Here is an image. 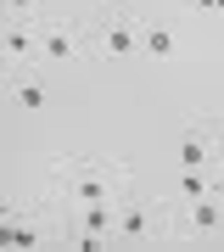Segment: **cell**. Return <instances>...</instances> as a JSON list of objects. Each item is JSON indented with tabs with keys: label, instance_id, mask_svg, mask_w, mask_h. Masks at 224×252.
<instances>
[{
	"label": "cell",
	"instance_id": "cell-12",
	"mask_svg": "<svg viewBox=\"0 0 224 252\" xmlns=\"http://www.w3.org/2000/svg\"><path fill=\"white\" fill-rule=\"evenodd\" d=\"M185 11H219V0H179Z\"/></svg>",
	"mask_w": 224,
	"mask_h": 252
},
{
	"label": "cell",
	"instance_id": "cell-11",
	"mask_svg": "<svg viewBox=\"0 0 224 252\" xmlns=\"http://www.w3.org/2000/svg\"><path fill=\"white\" fill-rule=\"evenodd\" d=\"M11 101H17L23 112H39L45 101H51V84H45V79H34V73H28V79H17V84H11Z\"/></svg>",
	"mask_w": 224,
	"mask_h": 252
},
{
	"label": "cell",
	"instance_id": "cell-8",
	"mask_svg": "<svg viewBox=\"0 0 224 252\" xmlns=\"http://www.w3.org/2000/svg\"><path fill=\"white\" fill-rule=\"evenodd\" d=\"M6 56H11V62H34V56H39V28L11 23L6 28Z\"/></svg>",
	"mask_w": 224,
	"mask_h": 252
},
{
	"label": "cell",
	"instance_id": "cell-9",
	"mask_svg": "<svg viewBox=\"0 0 224 252\" xmlns=\"http://www.w3.org/2000/svg\"><path fill=\"white\" fill-rule=\"evenodd\" d=\"M0 241H6L11 252H17V247H39V224H34L28 213H17V207H11V213H6V230H0Z\"/></svg>",
	"mask_w": 224,
	"mask_h": 252
},
{
	"label": "cell",
	"instance_id": "cell-4",
	"mask_svg": "<svg viewBox=\"0 0 224 252\" xmlns=\"http://www.w3.org/2000/svg\"><path fill=\"white\" fill-rule=\"evenodd\" d=\"M39 56L45 62H73V56H79V28L73 23H39Z\"/></svg>",
	"mask_w": 224,
	"mask_h": 252
},
{
	"label": "cell",
	"instance_id": "cell-5",
	"mask_svg": "<svg viewBox=\"0 0 224 252\" xmlns=\"http://www.w3.org/2000/svg\"><path fill=\"white\" fill-rule=\"evenodd\" d=\"M179 224H185V235H213V230L224 224V202L207 190V196L185 202V219H179Z\"/></svg>",
	"mask_w": 224,
	"mask_h": 252
},
{
	"label": "cell",
	"instance_id": "cell-10",
	"mask_svg": "<svg viewBox=\"0 0 224 252\" xmlns=\"http://www.w3.org/2000/svg\"><path fill=\"white\" fill-rule=\"evenodd\" d=\"M213 190V168H179V180H174V196L179 202H196Z\"/></svg>",
	"mask_w": 224,
	"mask_h": 252
},
{
	"label": "cell",
	"instance_id": "cell-1",
	"mask_svg": "<svg viewBox=\"0 0 224 252\" xmlns=\"http://www.w3.org/2000/svg\"><path fill=\"white\" fill-rule=\"evenodd\" d=\"M56 202L84 207V202H118L129 168L124 162H84V157H56Z\"/></svg>",
	"mask_w": 224,
	"mask_h": 252
},
{
	"label": "cell",
	"instance_id": "cell-6",
	"mask_svg": "<svg viewBox=\"0 0 224 252\" xmlns=\"http://www.w3.org/2000/svg\"><path fill=\"white\" fill-rule=\"evenodd\" d=\"M96 51L112 56V62H118V56H134V51H140V28H134V23H107L96 34Z\"/></svg>",
	"mask_w": 224,
	"mask_h": 252
},
{
	"label": "cell",
	"instance_id": "cell-14",
	"mask_svg": "<svg viewBox=\"0 0 224 252\" xmlns=\"http://www.w3.org/2000/svg\"><path fill=\"white\" fill-rule=\"evenodd\" d=\"M90 6H101V11H112V6H129V0H90Z\"/></svg>",
	"mask_w": 224,
	"mask_h": 252
},
{
	"label": "cell",
	"instance_id": "cell-7",
	"mask_svg": "<svg viewBox=\"0 0 224 252\" xmlns=\"http://www.w3.org/2000/svg\"><path fill=\"white\" fill-rule=\"evenodd\" d=\"M140 51H146V56H157V62H174L179 39H174V28H168V23H146V28H140Z\"/></svg>",
	"mask_w": 224,
	"mask_h": 252
},
{
	"label": "cell",
	"instance_id": "cell-13",
	"mask_svg": "<svg viewBox=\"0 0 224 252\" xmlns=\"http://www.w3.org/2000/svg\"><path fill=\"white\" fill-rule=\"evenodd\" d=\"M11 11H17V17H28V11H39V0H6Z\"/></svg>",
	"mask_w": 224,
	"mask_h": 252
},
{
	"label": "cell",
	"instance_id": "cell-3",
	"mask_svg": "<svg viewBox=\"0 0 224 252\" xmlns=\"http://www.w3.org/2000/svg\"><path fill=\"white\" fill-rule=\"evenodd\" d=\"M213 152H219V140H213V118L185 124V135H179V146H174L179 168H213Z\"/></svg>",
	"mask_w": 224,
	"mask_h": 252
},
{
	"label": "cell",
	"instance_id": "cell-2",
	"mask_svg": "<svg viewBox=\"0 0 224 252\" xmlns=\"http://www.w3.org/2000/svg\"><path fill=\"white\" fill-rule=\"evenodd\" d=\"M162 207L152 196H118V241H146L157 230Z\"/></svg>",
	"mask_w": 224,
	"mask_h": 252
}]
</instances>
